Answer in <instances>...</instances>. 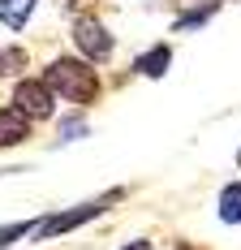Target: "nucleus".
<instances>
[{
    "mask_svg": "<svg viewBox=\"0 0 241 250\" xmlns=\"http://www.w3.org/2000/svg\"><path fill=\"white\" fill-rule=\"evenodd\" d=\"M43 86H48L56 100H69L78 108H91L99 104V74L91 61H82V56H56L48 65V74H43Z\"/></svg>",
    "mask_w": 241,
    "mask_h": 250,
    "instance_id": "nucleus-1",
    "label": "nucleus"
},
{
    "mask_svg": "<svg viewBox=\"0 0 241 250\" xmlns=\"http://www.w3.org/2000/svg\"><path fill=\"white\" fill-rule=\"evenodd\" d=\"M117 199H125V190H108V194H99V199H86L78 203V207H65V211H52V216H43V220H35L30 225V242H52V237H65V233H73V229L91 225L95 216H103L108 207Z\"/></svg>",
    "mask_w": 241,
    "mask_h": 250,
    "instance_id": "nucleus-2",
    "label": "nucleus"
},
{
    "mask_svg": "<svg viewBox=\"0 0 241 250\" xmlns=\"http://www.w3.org/2000/svg\"><path fill=\"white\" fill-rule=\"evenodd\" d=\"M13 108L35 125V121H48L52 112H56V95L43 86V78H22L13 86Z\"/></svg>",
    "mask_w": 241,
    "mask_h": 250,
    "instance_id": "nucleus-3",
    "label": "nucleus"
},
{
    "mask_svg": "<svg viewBox=\"0 0 241 250\" xmlns=\"http://www.w3.org/2000/svg\"><path fill=\"white\" fill-rule=\"evenodd\" d=\"M73 43L82 48V61H108V56L117 52L112 30L99 22V18H86V13L73 22Z\"/></svg>",
    "mask_w": 241,
    "mask_h": 250,
    "instance_id": "nucleus-4",
    "label": "nucleus"
},
{
    "mask_svg": "<svg viewBox=\"0 0 241 250\" xmlns=\"http://www.w3.org/2000/svg\"><path fill=\"white\" fill-rule=\"evenodd\" d=\"M168 65H172V48L168 43H155V48H146L138 61H134V74H142V78H164L168 74Z\"/></svg>",
    "mask_w": 241,
    "mask_h": 250,
    "instance_id": "nucleus-5",
    "label": "nucleus"
},
{
    "mask_svg": "<svg viewBox=\"0 0 241 250\" xmlns=\"http://www.w3.org/2000/svg\"><path fill=\"white\" fill-rule=\"evenodd\" d=\"M26 134H30V121H26L18 108H0V147H18Z\"/></svg>",
    "mask_w": 241,
    "mask_h": 250,
    "instance_id": "nucleus-6",
    "label": "nucleus"
},
{
    "mask_svg": "<svg viewBox=\"0 0 241 250\" xmlns=\"http://www.w3.org/2000/svg\"><path fill=\"white\" fill-rule=\"evenodd\" d=\"M35 4L39 0H0V22L9 26V30H22L30 22V13H35Z\"/></svg>",
    "mask_w": 241,
    "mask_h": 250,
    "instance_id": "nucleus-7",
    "label": "nucleus"
},
{
    "mask_svg": "<svg viewBox=\"0 0 241 250\" xmlns=\"http://www.w3.org/2000/svg\"><path fill=\"white\" fill-rule=\"evenodd\" d=\"M220 220L224 225H241V181L220 190Z\"/></svg>",
    "mask_w": 241,
    "mask_h": 250,
    "instance_id": "nucleus-8",
    "label": "nucleus"
},
{
    "mask_svg": "<svg viewBox=\"0 0 241 250\" xmlns=\"http://www.w3.org/2000/svg\"><path fill=\"white\" fill-rule=\"evenodd\" d=\"M216 9H220V0H207V4H194V9H185L177 22H172V30H194V26H202V22H211L216 18Z\"/></svg>",
    "mask_w": 241,
    "mask_h": 250,
    "instance_id": "nucleus-9",
    "label": "nucleus"
},
{
    "mask_svg": "<svg viewBox=\"0 0 241 250\" xmlns=\"http://www.w3.org/2000/svg\"><path fill=\"white\" fill-rule=\"evenodd\" d=\"M30 225H35V220H13V225H0V250L13 246V242H22V237H30Z\"/></svg>",
    "mask_w": 241,
    "mask_h": 250,
    "instance_id": "nucleus-10",
    "label": "nucleus"
},
{
    "mask_svg": "<svg viewBox=\"0 0 241 250\" xmlns=\"http://www.w3.org/2000/svg\"><path fill=\"white\" fill-rule=\"evenodd\" d=\"M22 65H26V52H22V48H0V78L18 74Z\"/></svg>",
    "mask_w": 241,
    "mask_h": 250,
    "instance_id": "nucleus-11",
    "label": "nucleus"
},
{
    "mask_svg": "<svg viewBox=\"0 0 241 250\" xmlns=\"http://www.w3.org/2000/svg\"><path fill=\"white\" fill-rule=\"evenodd\" d=\"M73 138H86V117L82 112H73L60 121V143H73Z\"/></svg>",
    "mask_w": 241,
    "mask_h": 250,
    "instance_id": "nucleus-12",
    "label": "nucleus"
},
{
    "mask_svg": "<svg viewBox=\"0 0 241 250\" xmlns=\"http://www.w3.org/2000/svg\"><path fill=\"white\" fill-rule=\"evenodd\" d=\"M120 250H151V242H146V237H138V242H129V246H120Z\"/></svg>",
    "mask_w": 241,
    "mask_h": 250,
    "instance_id": "nucleus-13",
    "label": "nucleus"
},
{
    "mask_svg": "<svg viewBox=\"0 0 241 250\" xmlns=\"http://www.w3.org/2000/svg\"><path fill=\"white\" fill-rule=\"evenodd\" d=\"M177 250H190V246H177Z\"/></svg>",
    "mask_w": 241,
    "mask_h": 250,
    "instance_id": "nucleus-14",
    "label": "nucleus"
}]
</instances>
